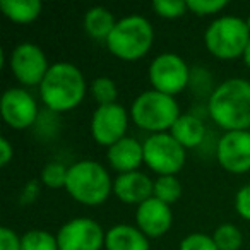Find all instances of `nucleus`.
<instances>
[{
    "label": "nucleus",
    "mask_w": 250,
    "mask_h": 250,
    "mask_svg": "<svg viewBox=\"0 0 250 250\" xmlns=\"http://www.w3.org/2000/svg\"><path fill=\"white\" fill-rule=\"evenodd\" d=\"M154 31L144 16L132 14L120 19L106 38V46L117 59H143L153 46Z\"/></svg>",
    "instance_id": "obj_4"
},
{
    "label": "nucleus",
    "mask_w": 250,
    "mask_h": 250,
    "mask_svg": "<svg viewBox=\"0 0 250 250\" xmlns=\"http://www.w3.org/2000/svg\"><path fill=\"white\" fill-rule=\"evenodd\" d=\"M0 250H21V236L14 229L2 226L0 228Z\"/></svg>",
    "instance_id": "obj_30"
},
{
    "label": "nucleus",
    "mask_w": 250,
    "mask_h": 250,
    "mask_svg": "<svg viewBox=\"0 0 250 250\" xmlns=\"http://www.w3.org/2000/svg\"><path fill=\"white\" fill-rule=\"evenodd\" d=\"M127 127L129 113L118 103L101 104L91 117V136L101 146L110 147L111 144L124 139Z\"/></svg>",
    "instance_id": "obj_11"
},
{
    "label": "nucleus",
    "mask_w": 250,
    "mask_h": 250,
    "mask_svg": "<svg viewBox=\"0 0 250 250\" xmlns=\"http://www.w3.org/2000/svg\"><path fill=\"white\" fill-rule=\"evenodd\" d=\"M144 163L158 175H175L185 165V147L171 134L149 136L143 144Z\"/></svg>",
    "instance_id": "obj_7"
},
{
    "label": "nucleus",
    "mask_w": 250,
    "mask_h": 250,
    "mask_svg": "<svg viewBox=\"0 0 250 250\" xmlns=\"http://www.w3.org/2000/svg\"><path fill=\"white\" fill-rule=\"evenodd\" d=\"M104 236L100 225L91 218H74L62 225L57 233L59 250H101Z\"/></svg>",
    "instance_id": "obj_9"
},
{
    "label": "nucleus",
    "mask_w": 250,
    "mask_h": 250,
    "mask_svg": "<svg viewBox=\"0 0 250 250\" xmlns=\"http://www.w3.org/2000/svg\"><path fill=\"white\" fill-rule=\"evenodd\" d=\"M113 194L125 204H143L153 197L154 182L143 171L120 173L113 182Z\"/></svg>",
    "instance_id": "obj_15"
},
{
    "label": "nucleus",
    "mask_w": 250,
    "mask_h": 250,
    "mask_svg": "<svg viewBox=\"0 0 250 250\" xmlns=\"http://www.w3.org/2000/svg\"><path fill=\"white\" fill-rule=\"evenodd\" d=\"M180 115V106L175 96L156 89L141 93L130 106V117L137 124V127L154 134L167 132V129H171Z\"/></svg>",
    "instance_id": "obj_5"
},
{
    "label": "nucleus",
    "mask_w": 250,
    "mask_h": 250,
    "mask_svg": "<svg viewBox=\"0 0 250 250\" xmlns=\"http://www.w3.org/2000/svg\"><path fill=\"white\" fill-rule=\"evenodd\" d=\"M249 175H250V171H249Z\"/></svg>",
    "instance_id": "obj_34"
},
{
    "label": "nucleus",
    "mask_w": 250,
    "mask_h": 250,
    "mask_svg": "<svg viewBox=\"0 0 250 250\" xmlns=\"http://www.w3.org/2000/svg\"><path fill=\"white\" fill-rule=\"evenodd\" d=\"M188 11L195 12L197 16L216 14L228 7V0H187Z\"/></svg>",
    "instance_id": "obj_28"
},
{
    "label": "nucleus",
    "mask_w": 250,
    "mask_h": 250,
    "mask_svg": "<svg viewBox=\"0 0 250 250\" xmlns=\"http://www.w3.org/2000/svg\"><path fill=\"white\" fill-rule=\"evenodd\" d=\"M106 250H151L149 238L132 225H115L104 236Z\"/></svg>",
    "instance_id": "obj_17"
},
{
    "label": "nucleus",
    "mask_w": 250,
    "mask_h": 250,
    "mask_svg": "<svg viewBox=\"0 0 250 250\" xmlns=\"http://www.w3.org/2000/svg\"><path fill=\"white\" fill-rule=\"evenodd\" d=\"M136 221L137 228L147 238H158L170 229L171 221H173V212L168 204L161 202L156 197H151L137 206Z\"/></svg>",
    "instance_id": "obj_14"
},
{
    "label": "nucleus",
    "mask_w": 250,
    "mask_h": 250,
    "mask_svg": "<svg viewBox=\"0 0 250 250\" xmlns=\"http://www.w3.org/2000/svg\"><path fill=\"white\" fill-rule=\"evenodd\" d=\"M153 9L158 16L167 19H175L188 11L187 0H154Z\"/></svg>",
    "instance_id": "obj_26"
},
{
    "label": "nucleus",
    "mask_w": 250,
    "mask_h": 250,
    "mask_svg": "<svg viewBox=\"0 0 250 250\" xmlns=\"http://www.w3.org/2000/svg\"><path fill=\"white\" fill-rule=\"evenodd\" d=\"M182 195V184L175 175H161L154 180V194L153 197L160 199L165 204H173Z\"/></svg>",
    "instance_id": "obj_21"
},
{
    "label": "nucleus",
    "mask_w": 250,
    "mask_h": 250,
    "mask_svg": "<svg viewBox=\"0 0 250 250\" xmlns=\"http://www.w3.org/2000/svg\"><path fill=\"white\" fill-rule=\"evenodd\" d=\"M208 111L214 124L226 132L250 129V83L233 77L221 83L208 100Z\"/></svg>",
    "instance_id": "obj_1"
},
{
    "label": "nucleus",
    "mask_w": 250,
    "mask_h": 250,
    "mask_svg": "<svg viewBox=\"0 0 250 250\" xmlns=\"http://www.w3.org/2000/svg\"><path fill=\"white\" fill-rule=\"evenodd\" d=\"M106 160L111 168H115L120 173L137 171L139 165L144 161V147L137 139L125 136L124 139L108 147Z\"/></svg>",
    "instance_id": "obj_16"
},
{
    "label": "nucleus",
    "mask_w": 250,
    "mask_h": 250,
    "mask_svg": "<svg viewBox=\"0 0 250 250\" xmlns=\"http://www.w3.org/2000/svg\"><path fill=\"white\" fill-rule=\"evenodd\" d=\"M0 9L5 18L14 22H31L42 14L40 0H0Z\"/></svg>",
    "instance_id": "obj_20"
},
{
    "label": "nucleus",
    "mask_w": 250,
    "mask_h": 250,
    "mask_svg": "<svg viewBox=\"0 0 250 250\" xmlns=\"http://www.w3.org/2000/svg\"><path fill=\"white\" fill-rule=\"evenodd\" d=\"M21 250H59L57 235L45 229H29L21 236Z\"/></svg>",
    "instance_id": "obj_22"
},
{
    "label": "nucleus",
    "mask_w": 250,
    "mask_h": 250,
    "mask_svg": "<svg viewBox=\"0 0 250 250\" xmlns=\"http://www.w3.org/2000/svg\"><path fill=\"white\" fill-rule=\"evenodd\" d=\"M243 62H245L247 67L250 69V42H249V45H247V48H245V53H243Z\"/></svg>",
    "instance_id": "obj_32"
},
{
    "label": "nucleus",
    "mask_w": 250,
    "mask_h": 250,
    "mask_svg": "<svg viewBox=\"0 0 250 250\" xmlns=\"http://www.w3.org/2000/svg\"><path fill=\"white\" fill-rule=\"evenodd\" d=\"M43 103L52 111H69L76 108L86 94V79L74 63L57 62L50 65L40 84Z\"/></svg>",
    "instance_id": "obj_2"
},
{
    "label": "nucleus",
    "mask_w": 250,
    "mask_h": 250,
    "mask_svg": "<svg viewBox=\"0 0 250 250\" xmlns=\"http://www.w3.org/2000/svg\"><path fill=\"white\" fill-rule=\"evenodd\" d=\"M12 156H14L12 144L7 141V137H0V163H2V167H7Z\"/></svg>",
    "instance_id": "obj_31"
},
{
    "label": "nucleus",
    "mask_w": 250,
    "mask_h": 250,
    "mask_svg": "<svg viewBox=\"0 0 250 250\" xmlns=\"http://www.w3.org/2000/svg\"><path fill=\"white\" fill-rule=\"evenodd\" d=\"M190 69L177 53H161L149 65V81L153 89L165 94H178L190 84Z\"/></svg>",
    "instance_id": "obj_8"
},
{
    "label": "nucleus",
    "mask_w": 250,
    "mask_h": 250,
    "mask_svg": "<svg viewBox=\"0 0 250 250\" xmlns=\"http://www.w3.org/2000/svg\"><path fill=\"white\" fill-rule=\"evenodd\" d=\"M180 250H219L212 236L206 233H190L180 242Z\"/></svg>",
    "instance_id": "obj_27"
},
{
    "label": "nucleus",
    "mask_w": 250,
    "mask_h": 250,
    "mask_svg": "<svg viewBox=\"0 0 250 250\" xmlns=\"http://www.w3.org/2000/svg\"><path fill=\"white\" fill-rule=\"evenodd\" d=\"M65 190L81 204L98 206L113 192V182L101 163L83 160L69 167Z\"/></svg>",
    "instance_id": "obj_3"
},
{
    "label": "nucleus",
    "mask_w": 250,
    "mask_h": 250,
    "mask_svg": "<svg viewBox=\"0 0 250 250\" xmlns=\"http://www.w3.org/2000/svg\"><path fill=\"white\" fill-rule=\"evenodd\" d=\"M218 161L231 173L250 171V130L225 132L216 149Z\"/></svg>",
    "instance_id": "obj_13"
},
{
    "label": "nucleus",
    "mask_w": 250,
    "mask_h": 250,
    "mask_svg": "<svg viewBox=\"0 0 250 250\" xmlns=\"http://www.w3.org/2000/svg\"><path fill=\"white\" fill-rule=\"evenodd\" d=\"M170 134L184 147H197L206 139V125L197 115L182 113L170 129Z\"/></svg>",
    "instance_id": "obj_18"
},
{
    "label": "nucleus",
    "mask_w": 250,
    "mask_h": 250,
    "mask_svg": "<svg viewBox=\"0 0 250 250\" xmlns=\"http://www.w3.org/2000/svg\"><path fill=\"white\" fill-rule=\"evenodd\" d=\"M204 42L208 50L221 60L243 57L250 42V29L245 19L236 16H221L206 29Z\"/></svg>",
    "instance_id": "obj_6"
},
{
    "label": "nucleus",
    "mask_w": 250,
    "mask_h": 250,
    "mask_svg": "<svg viewBox=\"0 0 250 250\" xmlns=\"http://www.w3.org/2000/svg\"><path fill=\"white\" fill-rule=\"evenodd\" d=\"M115 24V16L111 14V11H108L106 7H91L89 11L84 14V29L87 31V35L94 40H104L110 36V33L113 31Z\"/></svg>",
    "instance_id": "obj_19"
},
{
    "label": "nucleus",
    "mask_w": 250,
    "mask_h": 250,
    "mask_svg": "<svg viewBox=\"0 0 250 250\" xmlns=\"http://www.w3.org/2000/svg\"><path fill=\"white\" fill-rule=\"evenodd\" d=\"M9 67L14 77L24 86H36L42 84L50 65L46 55L35 43H21L9 55Z\"/></svg>",
    "instance_id": "obj_10"
},
{
    "label": "nucleus",
    "mask_w": 250,
    "mask_h": 250,
    "mask_svg": "<svg viewBox=\"0 0 250 250\" xmlns=\"http://www.w3.org/2000/svg\"><path fill=\"white\" fill-rule=\"evenodd\" d=\"M235 209L242 218L250 221V184L240 187L235 195Z\"/></svg>",
    "instance_id": "obj_29"
},
{
    "label": "nucleus",
    "mask_w": 250,
    "mask_h": 250,
    "mask_svg": "<svg viewBox=\"0 0 250 250\" xmlns=\"http://www.w3.org/2000/svg\"><path fill=\"white\" fill-rule=\"evenodd\" d=\"M91 94H93L94 101H98L101 104H110V103H117V96H118V89L117 84L113 79L110 77H96V79L91 83Z\"/></svg>",
    "instance_id": "obj_24"
},
{
    "label": "nucleus",
    "mask_w": 250,
    "mask_h": 250,
    "mask_svg": "<svg viewBox=\"0 0 250 250\" xmlns=\"http://www.w3.org/2000/svg\"><path fill=\"white\" fill-rule=\"evenodd\" d=\"M247 24H249V29H250V14H249V18H247Z\"/></svg>",
    "instance_id": "obj_33"
},
{
    "label": "nucleus",
    "mask_w": 250,
    "mask_h": 250,
    "mask_svg": "<svg viewBox=\"0 0 250 250\" xmlns=\"http://www.w3.org/2000/svg\"><path fill=\"white\" fill-rule=\"evenodd\" d=\"M212 240L219 250H240L243 243L242 231L238 229V226L231 225V223L219 225L212 233Z\"/></svg>",
    "instance_id": "obj_23"
},
{
    "label": "nucleus",
    "mask_w": 250,
    "mask_h": 250,
    "mask_svg": "<svg viewBox=\"0 0 250 250\" xmlns=\"http://www.w3.org/2000/svg\"><path fill=\"white\" fill-rule=\"evenodd\" d=\"M0 111L5 124L12 129H28L38 118V104L36 100L22 87H11L2 94Z\"/></svg>",
    "instance_id": "obj_12"
},
{
    "label": "nucleus",
    "mask_w": 250,
    "mask_h": 250,
    "mask_svg": "<svg viewBox=\"0 0 250 250\" xmlns=\"http://www.w3.org/2000/svg\"><path fill=\"white\" fill-rule=\"evenodd\" d=\"M67 173H69V168L59 161H53V163L45 165V168L42 170V182L50 188L65 187Z\"/></svg>",
    "instance_id": "obj_25"
}]
</instances>
